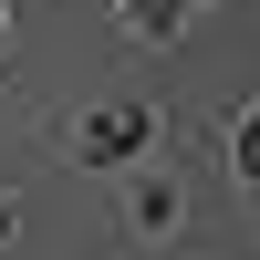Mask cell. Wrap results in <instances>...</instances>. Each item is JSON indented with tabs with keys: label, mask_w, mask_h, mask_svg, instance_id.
Instances as JSON below:
<instances>
[{
	"label": "cell",
	"mask_w": 260,
	"mask_h": 260,
	"mask_svg": "<svg viewBox=\"0 0 260 260\" xmlns=\"http://www.w3.org/2000/svg\"><path fill=\"white\" fill-rule=\"evenodd\" d=\"M136 136H146V115H136V104H104V115L83 125V146H94V156H125Z\"/></svg>",
	"instance_id": "6da1fadb"
},
{
	"label": "cell",
	"mask_w": 260,
	"mask_h": 260,
	"mask_svg": "<svg viewBox=\"0 0 260 260\" xmlns=\"http://www.w3.org/2000/svg\"><path fill=\"white\" fill-rule=\"evenodd\" d=\"M240 177H250V187H260V115H250V125H240Z\"/></svg>",
	"instance_id": "7a4b0ae2"
},
{
	"label": "cell",
	"mask_w": 260,
	"mask_h": 260,
	"mask_svg": "<svg viewBox=\"0 0 260 260\" xmlns=\"http://www.w3.org/2000/svg\"><path fill=\"white\" fill-rule=\"evenodd\" d=\"M125 11H136L146 31H167V21H177V0H125Z\"/></svg>",
	"instance_id": "3957f363"
}]
</instances>
